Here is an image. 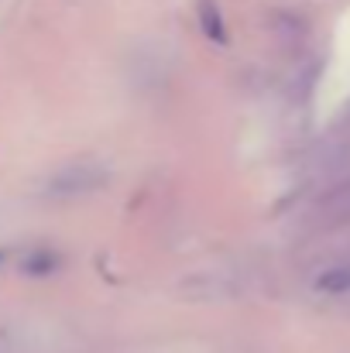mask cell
<instances>
[{
  "label": "cell",
  "instance_id": "obj_1",
  "mask_svg": "<svg viewBox=\"0 0 350 353\" xmlns=\"http://www.w3.org/2000/svg\"><path fill=\"white\" fill-rule=\"evenodd\" d=\"M107 179L110 175H107L104 165H69V168L55 172L45 189L52 196H59V199H79V196H90V192L104 189Z\"/></svg>",
  "mask_w": 350,
  "mask_h": 353
},
{
  "label": "cell",
  "instance_id": "obj_2",
  "mask_svg": "<svg viewBox=\"0 0 350 353\" xmlns=\"http://www.w3.org/2000/svg\"><path fill=\"white\" fill-rule=\"evenodd\" d=\"M200 24H203L206 38H213L220 45L227 41V28H224V17H220V10H217L213 0H200Z\"/></svg>",
  "mask_w": 350,
  "mask_h": 353
},
{
  "label": "cell",
  "instance_id": "obj_3",
  "mask_svg": "<svg viewBox=\"0 0 350 353\" xmlns=\"http://www.w3.org/2000/svg\"><path fill=\"white\" fill-rule=\"evenodd\" d=\"M316 288H320V292H347L350 288V268H337V271L320 274Z\"/></svg>",
  "mask_w": 350,
  "mask_h": 353
},
{
  "label": "cell",
  "instance_id": "obj_4",
  "mask_svg": "<svg viewBox=\"0 0 350 353\" xmlns=\"http://www.w3.org/2000/svg\"><path fill=\"white\" fill-rule=\"evenodd\" d=\"M55 264H59V257H55L52 250H35V257L24 261V271H31V274H45V271H52Z\"/></svg>",
  "mask_w": 350,
  "mask_h": 353
},
{
  "label": "cell",
  "instance_id": "obj_5",
  "mask_svg": "<svg viewBox=\"0 0 350 353\" xmlns=\"http://www.w3.org/2000/svg\"><path fill=\"white\" fill-rule=\"evenodd\" d=\"M0 261H3V254H0Z\"/></svg>",
  "mask_w": 350,
  "mask_h": 353
}]
</instances>
